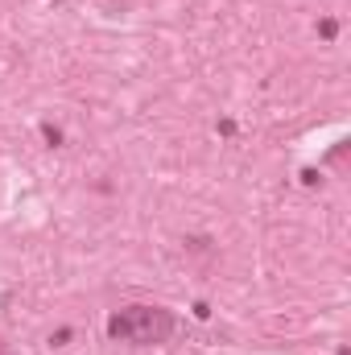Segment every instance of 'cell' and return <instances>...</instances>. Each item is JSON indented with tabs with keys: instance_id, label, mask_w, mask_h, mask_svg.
I'll return each mask as SVG.
<instances>
[{
	"instance_id": "obj_1",
	"label": "cell",
	"mask_w": 351,
	"mask_h": 355,
	"mask_svg": "<svg viewBox=\"0 0 351 355\" xmlns=\"http://www.w3.org/2000/svg\"><path fill=\"white\" fill-rule=\"evenodd\" d=\"M108 335L116 343H137V347H157L174 335V314L162 306H124L108 318Z\"/></svg>"
}]
</instances>
